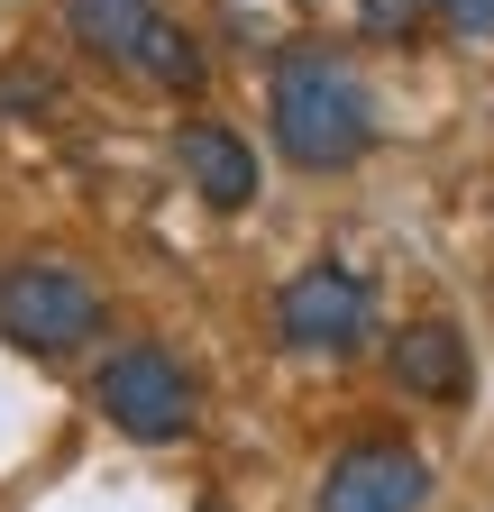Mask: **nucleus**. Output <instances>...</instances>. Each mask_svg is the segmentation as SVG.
<instances>
[{
    "mask_svg": "<svg viewBox=\"0 0 494 512\" xmlns=\"http://www.w3.org/2000/svg\"><path fill=\"white\" fill-rule=\"evenodd\" d=\"M266 119H275V156L302 174H339L376 147V92L348 55L330 46H293L266 74Z\"/></svg>",
    "mask_w": 494,
    "mask_h": 512,
    "instance_id": "nucleus-1",
    "label": "nucleus"
},
{
    "mask_svg": "<svg viewBox=\"0 0 494 512\" xmlns=\"http://www.w3.org/2000/svg\"><path fill=\"white\" fill-rule=\"evenodd\" d=\"M92 403H101V421H110V430H129V439L165 448V439H183V430H193V412H202V384H193V366H183L174 348L129 339V348H110V357H101V375H92Z\"/></svg>",
    "mask_w": 494,
    "mask_h": 512,
    "instance_id": "nucleus-2",
    "label": "nucleus"
},
{
    "mask_svg": "<svg viewBox=\"0 0 494 512\" xmlns=\"http://www.w3.org/2000/svg\"><path fill=\"white\" fill-rule=\"evenodd\" d=\"M0 330L28 357H65V348H83L101 330V293L65 256H19V266L0 275Z\"/></svg>",
    "mask_w": 494,
    "mask_h": 512,
    "instance_id": "nucleus-3",
    "label": "nucleus"
},
{
    "mask_svg": "<svg viewBox=\"0 0 494 512\" xmlns=\"http://www.w3.org/2000/svg\"><path fill=\"white\" fill-rule=\"evenodd\" d=\"M275 339L302 348V357H357L376 339V293L348 266H302L284 293H275Z\"/></svg>",
    "mask_w": 494,
    "mask_h": 512,
    "instance_id": "nucleus-4",
    "label": "nucleus"
},
{
    "mask_svg": "<svg viewBox=\"0 0 494 512\" xmlns=\"http://www.w3.org/2000/svg\"><path fill=\"white\" fill-rule=\"evenodd\" d=\"M421 503H430V467L403 439H348L321 476V512H421Z\"/></svg>",
    "mask_w": 494,
    "mask_h": 512,
    "instance_id": "nucleus-5",
    "label": "nucleus"
},
{
    "mask_svg": "<svg viewBox=\"0 0 494 512\" xmlns=\"http://www.w3.org/2000/svg\"><path fill=\"white\" fill-rule=\"evenodd\" d=\"M174 174L193 183L211 211H247L257 202V147H247L238 128H220V119H183L174 128Z\"/></svg>",
    "mask_w": 494,
    "mask_h": 512,
    "instance_id": "nucleus-6",
    "label": "nucleus"
},
{
    "mask_svg": "<svg viewBox=\"0 0 494 512\" xmlns=\"http://www.w3.org/2000/svg\"><path fill=\"white\" fill-rule=\"evenodd\" d=\"M385 366H394V384H403V394H421V403H467V384H476L467 339L449 330V320H412V330H394Z\"/></svg>",
    "mask_w": 494,
    "mask_h": 512,
    "instance_id": "nucleus-7",
    "label": "nucleus"
},
{
    "mask_svg": "<svg viewBox=\"0 0 494 512\" xmlns=\"http://www.w3.org/2000/svg\"><path fill=\"white\" fill-rule=\"evenodd\" d=\"M156 0H65V28H74V46H92L101 64H138L147 55V37H156Z\"/></svg>",
    "mask_w": 494,
    "mask_h": 512,
    "instance_id": "nucleus-8",
    "label": "nucleus"
},
{
    "mask_svg": "<svg viewBox=\"0 0 494 512\" xmlns=\"http://www.w3.org/2000/svg\"><path fill=\"white\" fill-rule=\"evenodd\" d=\"M138 74H156V83H174V92H193V83H202V46L183 37L174 19H156V37H147V55H138Z\"/></svg>",
    "mask_w": 494,
    "mask_h": 512,
    "instance_id": "nucleus-9",
    "label": "nucleus"
},
{
    "mask_svg": "<svg viewBox=\"0 0 494 512\" xmlns=\"http://www.w3.org/2000/svg\"><path fill=\"white\" fill-rule=\"evenodd\" d=\"M0 110H55V74H37V64H19V74H0Z\"/></svg>",
    "mask_w": 494,
    "mask_h": 512,
    "instance_id": "nucleus-10",
    "label": "nucleus"
},
{
    "mask_svg": "<svg viewBox=\"0 0 494 512\" xmlns=\"http://www.w3.org/2000/svg\"><path fill=\"white\" fill-rule=\"evenodd\" d=\"M430 10L449 19V37H467V46H494V0H430Z\"/></svg>",
    "mask_w": 494,
    "mask_h": 512,
    "instance_id": "nucleus-11",
    "label": "nucleus"
},
{
    "mask_svg": "<svg viewBox=\"0 0 494 512\" xmlns=\"http://www.w3.org/2000/svg\"><path fill=\"white\" fill-rule=\"evenodd\" d=\"M357 19L376 28V37H403V28L421 19V0H357Z\"/></svg>",
    "mask_w": 494,
    "mask_h": 512,
    "instance_id": "nucleus-12",
    "label": "nucleus"
},
{
    "mask_svg": "<svg viewBox=\"0 0 494 512\" xmlns=\"http://www.w3.org/2000/svg\"><path fill=\"white\" fill-rule=\"evenodd\" d=\"M202 512H220V503H202Z\"/></svg>",
    "mask_w": 494,
    "mask_h": 512,
    "instance_id": "nucleus-13",
    "label": "nucleus"
}]
</instances>
